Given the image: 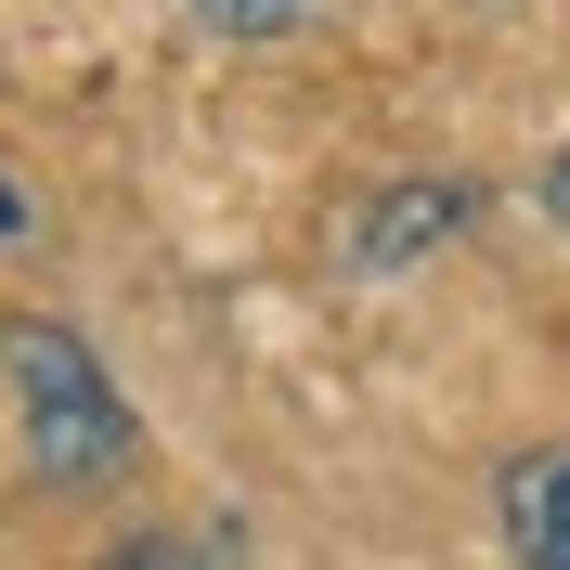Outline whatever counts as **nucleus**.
<instances>
[{
    "mask_svg": "<svg viewBox=\"0 0 570 570\" xmlns=\"http://www.w3.org/2000/svg\"><path fill=\"white\" fill-rule=\"evenodd\" d=\"M0 390H13V441H27V480H39V493H105V480H130L142 415L117 402V376L91 363L78 324L13 312V324H0Z\"/></svg>",
    "mask_w": 570,
    "mask_h": 570,
    "instance_id": "obj_1",
    "label": "nucleus"
},
{
    "mask_svg": "<svg viewBox=\"0 0 570 570\" xmlns=\"http://www.w3.org/2000/svg\"><path fill=\"white\" fill-rule=\"evenodd\" d=\"M480 220V181H390V195H363L351 208V273H415V259H441Z\"/></svg>",
    "mask_w": 570,
    "mask_h": 570,
    "instance_id": "obj_2",
    "label": "nucleus"
},
{
    "mask_svg": "<svg viewBox=\"0 0 570 570\" xmlns=\"http://www.w3.org/2000/svg\"><path fill=\"white\" fill-rule=\"evenodd\" d=\"M493 505H505V558L519 570H570V441L558 454H519Z\"/></svg>",
    "mask_w": 570,
    "mask_h": 570,
    "instance_id": "obj_3",
    "label": "nucleus"
},
{
    "mask_svg": "<svg viewBox=\"0 0 570 570\" xmlns=\"http://www.w3.org/2000/svg\"><path fill=\"white\" fill-rule=\"evenodd\" d=\"M91 570H247L234 544H208V532H117Z\"/></svg>",
    "mask_w": 570,
    "mask_h": 570,
    "instance_id": "obj_4",
    "label": "nucleus"
},
{
    "mask_svg": "<svg viewBox=\"0 0 570 570\" xmlns=\"http://www.w3.org/2000/svg\"><path fill=\"white\" fill-rule=\"evenodd\" d=\"M181 13H208L220 39H285L298 27V0H181Z\"/></svg>",
    "mask_w": 570,
    "mask_h": 570,
    "instance_id": "obj_5",
    "label": "nucleus"
},
{
    "mask_svg": "<svg viewBox=\"0 0 570 570\" xmlns=\"http://www.w3.org/2000/svg\"><path fill=\"white\" fill-rule=\"evenodd\" d=\"M532 195H544V220H558V234H570V142H558V156H544V181H532Z\"/></svg>",
    "mask_w": 570,
    "mask_h": 570,
    "instance_id": "obj_6",
    "label": "nucleus"
},
{
    "mask_svg": "<svg viewBox=\"0 0 570 570\" xmlns=\"http://www.w3.org/2000/svg\"><path fill=\"white\" fill-rule=\"evenodd\" d=\"M0 234H27V195H13V181H0Z\"/></svg>",
    "mask_w": 570,
    "mask_h": 570,
    "instance_id": "obj_7",
    "label": "nucleus"
}]
</instances>
